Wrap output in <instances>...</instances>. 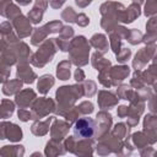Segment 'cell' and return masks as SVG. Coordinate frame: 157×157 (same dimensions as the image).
Segmentation results:
<instances>
[{
  "label": "cell",
  "instance_id": "6da1fadb",
  "mask_svg": "<svg viewBox=\"0 0 157 157\" xmlns=\"http://www.w3.org/2000/svg\"><path fill=\"white\" fill-rule=\"evenodd\" d=\"M94 123L88 118H82L75 124V134L81 137H90L93 135Z\"/></svg>",
  "mask_w": 157,
  "mask_h": 157
}]
</instances>
